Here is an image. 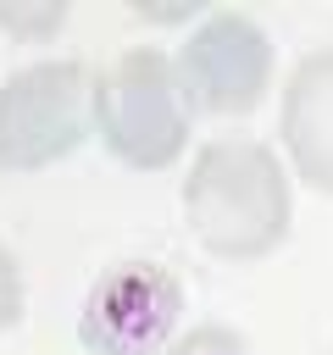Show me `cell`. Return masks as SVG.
I'll list each match as a JSON object with an SVG mask.
<instances>
[{"label": "cell", "mask_w": 333, "mask_h": 355, "mask_svg": "<svg viewBox=\"0 0 333 355\" xmlns=\"http://www.w3.org/2000/svg\"><path fill=\"white\" fill-rule=\"evenodd\" d=\"M183 94L211 116H244L272 83V39L244 11H211L172 61Z\"/></svg>", "instance_id": "5b68a950"}, {"label": "cell", "mask_w": 333, "mask_h": 355, "mask_svg": "<svg viewBox=\"0 0 333 355\" xmlns=\"http://www.w3.org/2000/svg\"><path fill=\"white\" fill-rule=\"evenodd\" d=\"M183 216L211 255L255 261L289 233V172L255 139H211L183 178Z\"/></svg>", "instance_id": "6da1fadb"}, {"label": "cell", "mask_w": 333, "mask_h": 355, "mask_svg": "<svg viewBox=\"0 0 333 355\" xmlns=\"http://www.w3.org/2000/svg\"><path fill=\"white\" fill-rule=\"evenodd\" d=\"M94 128V78L83 61H33L0 89V172L67 161Z\"/></svg>", "instance_id": "3957f363"}, {"label": "cell", "mask_w": 333, "mask_h": 355, "mask_svg": "<svg viewBox=\"0 0 333 355\" xmlns=\"http://www.w3.org/2000/svg\"><path fill=\"white\" fill-rule=\"evenodd\" d=\"M283 150L300 183L333 194V50H311L283 83Z\"/></svg>", "instance_id": "8992f818"}, {"label": "cell", "mask_w": 333, "mask_h": 355, "mask_svg": "<svg viewBox=\"0 0 333 355\" xmlns=\"http://www.w3.org/2000/svg\"><path fill=\"white\" fill-rule=\"evenodd\" d=\"M61 22H67V0H0V28L11 39L39 44V39L61 33Z\"/></svg>", "instance_id": "52a82bcc"}, {"label": "cell", "mask_w": 333, "mask_h": 355, "mask_svg": "<svg viewBox=\"0 0 333 355\" xmlns=\"http://www.w3.org/2000/svg\"><path fill=\"white\" fill-rule=\"evenodd\" d=\"M161 355H250V344H244L233 327H222V322H200V327H189L183 338H172Z\"/></svg>", "instance_id": "ba28073f"}, {"label": "cell", "mask_w": 333, "mask_h": 355, "mask_svg": "<svg viewBox=\"0 0 333 355\" xmlns=\"http://www.w3.org/2000/svg\"><path fill=\"white\" fill-rule=\"evenodd\" d=\"M22 322V272L11 261V250L0 244V333Z\"/></svg>", "instance_id": "9c48e42d"}, {"label": "cell", "mask_w": 333, "mask_h": 355, "mask_svg": "<svg viewBox=\"0 0 333 355\" xmlns=\"http://www.w3.org/2000/svg\"><path fill=\"white\" fill-rule=\"evenodd\" d=\"M94 133L133 172L172 166L189 144V94L178 67L161 50H122L94 78Z\"/></svg>", "instance_id": "7a4b0ae2"}, {"label": "cell", "mask_w": 333, "mask_h": 355, "mask_svg": "<svg viewBox=\"0 0 333 355\" xmlns=\"http://www.w3.org/2000/svg\"><path fill=\"white\" fill-rule=\"evenodd\" d=\"M133 11L144 22H189L200 17V0H133Z\"/></svg>", "instance_id": "30bf717a"}, {"label": "cell", "mask_w": 333, "mask_h": 355, "mask_svg": "<svg viewBox=\"0 0 333 355\" xmlns=\"http://www.w3.org/2000/svg\"><path fill=\"white\" fill-rule=\"evenodd\" d=\"M183 316V283L161 261H117L105 266L78 311V338L89 355H161Z\"/></svg>", "instance_id": "277c9868"}]
</instances>
